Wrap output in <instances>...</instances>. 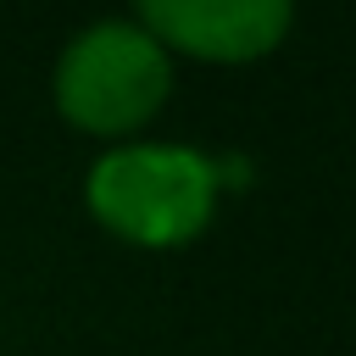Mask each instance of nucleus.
<instances>
[{
  "label": "nucleus",
  "instance_id": "1",
  "mask_svg": "<svg viewBox=\"0 0 356 356\" xmlns=\"http://www.w3.org/2000/svg\"><path fill=\"white\" fill-rule=\"evenodd\" d=\"M222 184H228V161L200 145L122 139L89 161L83 206L122 245L178 250L211 228Z\"/></svg>",
  "mask_w": 356,
  "mask_h": 356
},
{
  "label": "nucleus",
  "instance_id": "2",
  "mask_svg": "<svg viewBox=\"0 0 356 356\" xmlns=\"http://www.w3.org/2000/svg\"><path fill=\"white\" fill-rule=\"evenodd\" d=\"M172 67L178 61L134 17H100L61 44L50 67V100L67 128L122 145L167 106Z\"/></svg>",
  "mask_w": 356,
  "mask_h": 356
},
{
  "label": "nucleus",
  "instance_id": "3",
  "mask_svg": "<svg viewBox=\"0 0 356 356\" xmlns=\"http://www.w3.org/2000/svg\"><path fill=\"white\" fill-rule=\"evenodd\" d=\"M134 22L178 61L245 67L273 56L295 28V0H134Z\"/></svg>",
  "mask_w": 356,
  "mask_h": 356
}]
</instances>
